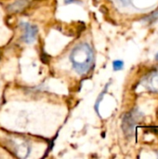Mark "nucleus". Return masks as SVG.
Instances as JSON below:
<instances>
[{
    "mask_svg": "<svg viewBox=\"0 0 158 159\" xmlns=\"http://www.w3.org/2000/svg\"><path fill=\"white\" fill-rule=\"evenodd\" d=\"M123 6H128V5H129L130 3H131V1L132 0H118Z\"/></svg>",
    "mask_w": 158,
    "mask_h": 159,
    "instance_id": "nucleus-7",
    "label": "nucleus"
},
{
    "mask_svg": "<svg viewBox=\"0 0 158 159\" xmlns=\"http://www.w3.org/2000/svg\"><path fill=\"white\" fill-rule=\"evenodd\" d=\"M144 86L151 91L158 92V71L150 74L143 82Z\"/></svg>",
    "mask_w": 158,
    "mask_h": 159,
    "instance_id": "nucleus-4",
    "label": "nucleus"
},
{
    "mask_svg": "<svg viewBox=\"0 0 158 159\" xmlns=\"http://www.w3.org/2000/svg\"><path fill=\"white\" fill-rule=\"evenodd\" d=\"M73 68L79 75H85L94 64V52L87 43H81L74 48L70 55Z\"/></svg>",
    "mask_w": 158,
    "mask_h": 159,
    "instance_id": "nucleus-1",
    "label": "nucleus"
},
{
    "mask_svg": "<svg viewBox=\"0 0 158 159\" xmlns=\"http://www.w3.org/2000/svg\"><path fill=\"white\" fill-rule=\"evenodd\" d=\"M22 29V36L21 41L26 44H31L34 41L35 36L37 34V27L35 25H32L28 22L21 21L20 23Z\"/></svg>",
    "mask_w": 158,
    "mask_h": 159,
    "instance_id": "nucleus-2",
    "label": "nucleus"
},
{
    "mask_svg": "<svg viewBox=\"0 0 158 159\" xmlns=\"http://www.w3.org/2000/svg\"><path fill=\"white\" fill-rule=\"evenodd\" d=\"M13 146V151L18 157L24 158L27 157L31 152V147L26 142H18V141H10L9 142Z\"/></svg>",
    "mask_w": 158,
    "mask_h": 159,
    "instance_id": "nucleus-3",
    "label": "nucleus"
},
{
    "mask_svg": "<svg viewBox=\"0 0 158 159\" xmlns=\"http://www.w3.org/2000/svg\"><path fill=\"white\" fill-rule=\"evenodd\" d=\"M27 4V2H26V0H18L17 2H15L10 7L11 8H13V10H15L16 9V7H18V6H20V8H21L22 7H24L25 5Z\"/></svg>",
    "mask_w": 158,
    "mask_h": 159,
    "instance_id": "nucleus-6",
    "label": "nucleus"
},
{
    "mask_svg": "<svg viewBox=\"0 0 158 159\" xmlns=\"http://www.w3.org/2000/svg\"><path fill=\"white\" fill-rule=\"evenodd\" d=\"M124 67V62L122 61H115L114 62H113V68H114V70L115 71H119V70H121L122 68Z\"/></svg>",
    "mask_w": 158,
    "mask_h": 159,
    "instance_id": "nucleus-5",
    "label": "nucleus"
},
{
    "mask_svg": "<svg viewBox=\"0 0 158 159\" xmlns=\"http://www.w3.org/2000/svg\"><path fill=\"white\" fill-rule=\"evenodd\" d=\"M156 60H158V53L156 54Z\"/></svg>",
    "mask_w": 158,
    "mask_h": 159,
    "instance_id": "nucleus-8",
    "label": "nucleus"
}]
</instances>
